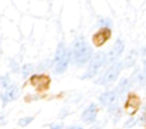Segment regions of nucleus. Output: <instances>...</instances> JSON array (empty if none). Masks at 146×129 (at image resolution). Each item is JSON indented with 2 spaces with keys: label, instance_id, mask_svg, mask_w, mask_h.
Returning <instances> with one entry per match:
<instances>
[{
  "label": "nucleus",
  "instance_id": "obj_19",
  "mask_svg": "<svg viewBox=\"0 0 146 129\" xmlns=\"http://www.w3.org/2000/svg\"><path fill=\"white\" fill-rule=\"evenodd\" d=\"M100 24H102V25H105V26H110V25H111V19H107V18H106V19H103V18H102V19H100Z\"/></svg>",
  "mask_w": 146,
  "mask_h": 129
},
{
  "label": "nucleus",
  "instance_id": "obj_14",
  "mask_svg": "<svg viewBox=\"0 0 146 129\" xmlns=\"http://www.w3.org/2000/svg\"><path fill=\"white\" fill-rule=\"evenodd\" d=\"M32 121H33V116H24V118H21V119L18 120V126L25 127V126L30 124Z\"/></svg>",
  "mask_w": 146,
  "mask_h": 129
},
{
  "label": "nucleus",
  "instance_id": "obj_3",
  "mask_svg": "<svg viewBox=\"0 0 146 129\" xmlns=\"http://www.w3.org/2000/svg\"><path fill=\"white\" fill-rule=\"evenodd\" d=\"M122 67H123L122 62H116V63L112 64V65L106 70V72L100 76V79L97 81V83L105 86V84H110V83L114 82V81L117 79V76H119V74H120V72H121V70H122Z\"/></svg>",
  "mask_w": 146,
  "mask_h": 129
},
{
  "label": "nucleus",
  "instance_id": "obj_2",
  "mask_svg": "<svg viewBox=\"0 0 146 129\" xmlns=\"http://www.w3.org/2000/svg\"><path fill=\"white\" fill-rule=\"evenodd\" d=\"M104 64H106V54H105L104 51H98V53H96V54L91 57V59H90V62H89V65H88V68H87V71L84 72V74L81 76V79L94 78V76L98 73L99 68H100Z\"/></svg>",
  "mask_w": 146,
  "mask_h": 129
},
{
  "label": "nucleus",
  "instance_id": "obj_8",
  "mask_svg": "<svg viewBox=\"0 0 146 129\" xmlns=\"http://www.w3.org/2000/svg\"><path fill=\"white\" fill-rule=\"evenodd\" d=\"M110 37H111V31H110L107 27H104V29H102L100 31H98V32L94 35L92 40H94V43H95L96 46H100V45H103Z\"/></svg>",
  "mask_w": 146,
  "mask_h": 129
},
{
  "label": "nucleus",
  "instance_id": "obj_6",
  "mask_svg": "<svg viewBox=\"0 0 146 129\" xmlns=\"http://www.w3.org/2000/svg\"><path fill=\"white\" fill-rule=\"evenodd\" d=\"M96 116H97V106L96 104L91 103L81 114V119L84 121V122H88V123H92L95 122L96 120Z\"/></svg>",
  "mask_w": 146,
  "mask_h": 129
},
{
  "label": "nucleus",
  "instance_id": "obj_21",
  "mask_svg": "<svg viewBox=\"0 0 146 129\" xmlns=\"http://www.w3.org/2000/svg\"><path fill=\"white\" fill-rule=\"evenodd\" d=\"M144 65H145V70H144V73H145V76H146V61L144 62Z\"/></svg>",
  "mask_w": 146,
  "mask_h": 129
},
{
  "label": "nucleus",
  "instance_id": "obj_7",
  "mask_svg": "<svg viewBox=\"0 0 146 129\" xmlns=\"http://www.w3.org/2000/svg\"><path fill=\"white\" fill-rule=\"evenodd\" d=\"M117 97L119 96L116 94V90H108V91L103 92L99 96V102L104 106H111V105L115 104V100Z\"/></svg>",
  "mask_w": 146,
  "mask_h": 129
},
{
  "label": "nucleus",
  "instance_id": "obj_16",
  "mask_svg": "<svg viewBox=\"0 0 146 129\" xmlns=\"http://www.w3.org/2000/svg\"><path fill=\"white\" fill-rule=\"evenodd\" d=\"M32 70H33L32 64H25V65L23 66V68H22L23 76H24V78H27V75H29V74L32 72Z\"/></svg>",
  "mask_w": 146,
  "mask_h": 129
},
{
  "label": "nucleus",
  "instance_id": "obj_18",
  "mask_svg": "<svg viewBox=\"0 0 146 129\" xmlns=\"http://www.w3.org/2000/svg\"><path fill=\"white\" fill-rule=\"evenodd\" d=\"M49 127H50V129H63L62 123H51Z\"/></svg>",
  "mask_w": 146,
  "mask_h": 129
},
{
  "label": "nucleus",
  "instance_id": "obj_1",
  "mask_svg": "<svg viewBox=\"0 0 146 129\" xmlns=\"http://www.w3.org/2000/svg\"><path fill=\"white\" fill-rule=\"evenodd\" d=\"M71 51V62L76 66H82L86 63L90 62L92 49L88 41L83 37H78L72 43Z\"/></svg>",
  "mask_w": 146,
  "mask_h": 129
},
{
  "label": "nucleus",
  "instance_id": "obj_5",
  "mask_svg": "<svg viewBox=\"0 0 146 129\" xmlns=\"http://www.w3.org/2000/svg\"><path fill=\"white\" fill-rule=\"evenodd\" d=\"M18 94H19V90L17 88L16 84H11L8 89H6L2 94H1V99H2V103L3 105H6L7 103L16 99L18 97Z\"/></svg>",
  "mask_w": 146,
  "mask_h": 129
},
{
  "label": "nucleus",
  "instance_id": "obj_4",
  "mask_svg": "<svg viewBox=\"0 0 146 129\" xmlns=\"http://www.w3.org/2000/svg\"><path fill=\"white\" fill-rule=\"evenodd\" d=\"M124 50V42L121 39H117L113 47L111 48V50L106 54V64H111V63H116V61L119 59V57L122 55Z\"/></svg>",
  "mask_w": 146,
  "mask_h": 129
},
{
  "label": "nucleus",
  "instance_id": "obj_10",
  "mask_svg": "<svg viewBox=\"0 0 146 129\" xmlns=\"http://www.w3.org/2000/svg\"><path fill=\"white\" fill-rule=\"evenodd\" d=\"M71 62V51L67 54V56H65V58H63L59 63L55 64V68H54V72L55 74H62L66 71L67 66H68V63Z\"/></svg>",
  "mask_w": 146,
  "mask_h": 129
},
{
  "label": "nucleus",
  "instance_id": "obj_12",
  "mask_svg": "<svg viewBox=\"0 0 146 129\" xmlns=\"http://www.w3.org/2000/svg\"><path fill=\"white\" fill-rule=\"evenodd\" d=\"M136 59H137V51H136V50H131V51L127 55V57L123 59V62H122L123 67H125V68L131 67V66L136 63Z\"/></svg>",
  "mask_w": 146,
  "mask_h": 129
},
{
  "label": "nucleus",
  "instance_id": "obj_20",
  "mask_svg": "<svg viewBox=\"0 0 146 129\" xmlns=\"http://www.w3.org/2000/svg\"><path fill=\"white\" fill-rule=\"evenodd\" d=\"M67 129H83V128L80 127V126H71V127H68Z\"/></svg>",
  "mask_w": 146,
  "mask_h": 129
},
{
  "label": "nucleus",
  "instance_id": "obj_15",
  "mask_svg": "<svg viewBox=\"0 0 146 129\" xmlns=\"http://www.w3.org/2000/svg\"><path fill=\"white\" fill-rule=\"evenodd\" d=\"M0 84L2 86V88L5 89H8L11 84H10V79L8 78V75H3L0 78Z\"/></svg>",
  "mask_w": 146,
  "mask_h": 129
},
{
  "label": "nucleus",
  "instance_id": "obj_9",
  "mask_svg": "<svg viewBox=\"0 0 146 129\" xmlns=\"http://www.w3.org/2000/svg\"><path fill=\"white\" fill-rule=\"evenodd\" d=\"M68 53H70V50L66 49V46H65L64 41H60L57 46V50H56L55 56H54V63L55 64L59 63L63 58H65V56H67Z\"/></svg>",
  "mask_w": 146,
  "mask_h": 129
},
{
  "label": "nucleus",
  "instance_id": "obj_11",
  "mask_svg": "<svg viewBox=\"0 0 146 129\" xmlns=\"http://www.w3.org/2000/svg\"><path fill=\"white\" fill-rule=\"evenodd\" d=\"M129 87H130V80L127 79V78L121 79V81L119 82V84H117V87H116V89H115L117 96H119V97H123V96L127 94Z\"/></svg>",
  "mask_w": 146,
  "mask_h": 129
},
{
  "label": "nucleus",
  "instance_id": "obj_17",
  "mask_svg": "<svg viewBox=\"0 0 146 129\" xmlns=\"http://www.w3.org/2000/svg\"><path fill=\"white\" fill-rule=\"evenodd\" d=\"M135 123H136V120H135L133 118H130V119H129V120L125 122V124H124V126H125L127 128H130V127H132Z\"/></svg>",
  "mask_w": 146,
  "mask_h": 129
},
{
  "label": "nucleus",
  "instance_id": "obj_22",
  "mask_svg": "<svg viewBox=\"0 0 146 129\" xmlns=\"http://www.w3.org/2000/svg\"><path fill=\"white\" fill-rule=\"evenodd\" d=\"M91 129H100V128H99V127H98V126H94V127H92V128H91Z\"/></svg>",
  "mask_w": 146,
  "mask_h": 129
},
{
  "label": "nucleus",
  "instance_id": "obj_13",
  "mask_svg": "<svg viewBox=\"0 0 146 129\" xmlns=\"http://www.w3.org/2000/svg\"><path fill=\"white\" fill-rule=\"evenodd\" d=\"M137 87H141L146 83V76H145V73L141 72V71H137L133 75H132V80H131Z\"/></svg>",
  "mask_w": 146,
  "mask_h": 129
}]
</instances>
